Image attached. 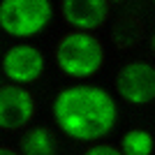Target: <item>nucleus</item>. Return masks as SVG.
<instances>
[{"label": "nucleus", "mask_w": 155, "mask_h": 155, "mask_svg": "<svg viewBox=\"0 0 155 155\" xmlns=\"http://www.w3.org/2000/svg\"><path fill=\"white\" fill-rule=\"evenodd\" d=\"M53 118L70 139L95 141L114 130L118 107L116 100L100 86H70L56 97Z\"/></svg>", "instance_id": "f257e3e1"}, {"label": "nucleus", "mask_w": 155, "mask_h": 155, "mask_svg": "<svg viewBox=\"0 0 155 155\" xmlns=\"http://www.w3.org/2000/svg\"><path fill=\"white\" fill-rule=\"evenodd\" d=\"M104 60V49L93 35L86 30H77L65 35L56 49V63L65 77L72 79H88L93 77Z\"/></svg>", "instance_id": "f03ea898"}, {"label": "nucleus", "mask_w": 155, "mask_h": 155, "mask_svg": "<svg viewBox=\"0 0 155 155\" xmlns=\"http://www.w3.org/2000/svg\"><path fill=\"white\" fill-rule=\"evenodd\" d=\"M51 16V0H2L0 5V28L16 39L39 35L49 26Z\"/></svg>", "instance_id": "7ed1b4c3"}, {"label": "nucleus", "mask_w": 155, "mask_h": 155, "mask_svg": "<svg viewBox=\"0 0 155 155\" xmlns=\"http://www.w3.org/2000/svg\"><path fill=\"white\" fill-rule=\"evenodd\" d=\"M116 91L130 104H150L155 100V67L143 60L123 65L116 74Z\"/></svg>", "instance_id": "20e7f679"}, {"label": "nucleus", "mask_w": 155, "mask_h": 155, "mask_svg": "<svg viewBox=\"0 0 155 155\" xmlns=\"http://www.w3.org/2000/svg\"><path fill=\"white\" fill-rule=\"evenodd\" d=\"M44 72V56L32 44L9 46L2 56V74L14 84H30Z\"/></svg>", "instance_id": "39448f33"}, {"label": "nucleus", "mask_w": 155, "mask_h": 155, "mask_svg": "<svg viewBox=\"0 0 155 155\" xmlns=\"http://www.w3.org/2000/svg\"><path fill=\"white\" fill-rule=\"evenodd\" d=\"M35 114V100L21 86L5 84L0 88V127L2 130H19L28 125Z\"/></svg>", "instance_id": "423d86ee"}, {"label": "nucleus", "mask_w": 155, "mask_h": 155, "mask_svg": "<svg viewBox=\"0 0 155 155\" xmlns=\"http://www.w3.org/2000/svg\"><path fill=\"white\" fill-rule=\"evenodd\" d=\"M107 2L109 0H60V12H63L65 23L88 32L104 23Z\"/></svg>", "instance_id": "0eeeda50"}, {"label": "nucleus", "mask_w": 155, "mask_h": 155, "mask_svg": "<svg viewBox=\"0 0 155 155\" xmlns=\"http://www.w3.org/2000/svg\"><path fill=\"white\" fill-rule=\"evenodd\" d=\"M21 150L28 155H51L58 150L56 141H53V137L49 130L44 127H35L30 130L26 137H23V141H21Z\"/></svg>", "instance_id": "6e6552de"}, {"label": "nucleus", "mask_w": 155, "mask_h": 155, "mask_svg": "<svg viewBox=\"0 0 155 155\" xmlns=\"http://www.w3.org/2000/svg\"><path fill=\"white\" fill-rule=\"evenodd\" d=\"M120 150L127 155H148L155 150V141L146 130H132V132H127L123 137Z\"/></svg>", "instance_id": "1a4fd4ad"}, {"label": "nucleus", "mask_w": 155, "mask_h": 155, "mask_svg": "<svg viewBox=\"0 0 155 155\" xmlns=\"http://www.w3.org/2000/svg\"><path fill=\"white\" fill-rule=\"evenodd\" d=\"M118 148H114V146H93V148H88V155H116Z\"/></svg>", "instance_id": "9d476101"}, {"label": "nucleus", "mask_w": 155, "mask_h": 155, "mask_svg": "<svg viewBox=\"0 0 155 155\" xmlns=\"http://www.w3.org/2000/svg\"><path fill=\"white\" fill-rule=\"evenodd\" d=\"M150 44H153V51H155V32H153V39H150Z\"/></svg>", "instance_id": "9b49d317"}, {"label": "nucleus", "mask_w": 155, "mask_h": 155, "mask_svg": "<svg viewBox=\"0 0 155 155\" xmlns=\"http://www.w3.org/2000/svg\"><path fill=\"white\" fill-rule=\"evenodd\" d=\"M109 2H125V0H109Z\"/></svg>", "instance_id": "f8f14e48"}, {"label": "nucleus", "mask_w": 155, "mask_h": 155, "mask_svg": "<svg viewBox=\"0 0 155 155\" xmlns=\"http://www.w3.org/2000/svg\"><path fill=\"white\" fill-rule=\"evenodd\" d=\"M153 2H155V0H153Z\"/></svg>", "instance_id": "ddd939ff"}]
</instances>
